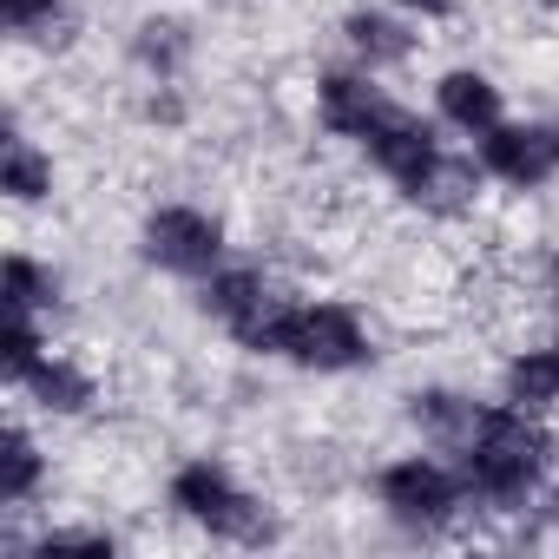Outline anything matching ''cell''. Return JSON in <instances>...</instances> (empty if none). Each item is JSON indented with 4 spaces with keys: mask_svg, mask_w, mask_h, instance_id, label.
Listing matches in <instances>:
<instances>
[{
    "mask_svg": "<svg viewBox=\"0 0 559 559\" xmlns=\"http://www.w3.org/2000/svg\"><path fill=\"white\" fill-rule=\"evenodd\" d=\"M243 349H284L297 356L304 369H349L369 356L362 343V323L336 304H310V310H284V304H270L250 330H243Z\"/></svg>",
    "mask_w": 559,
    "mask_h": 559,
    "instance_id": "6da1fadb",
    "label": "cell"
},
{
    "mask_svg": "<svg viewBox=\"0 0 559 559\" xmlns=\"http://www.w3.org/2000/svg\"><path fill=\"white\" fill-rule=\"evenodd\" d=\"M546 467V435L520 408H480V428L467 441V487L480 500H520Z\"/></svg>",
    "mask_w": 559,
    "mask_h": 559,
    "instance_id": "7a4b0ae2",
    "label": "cell"
},
{
    "mask_svg": "<svg viewBox=\"0 0 559 559\" xmlns=\"http://www.w3.org/2000/svg\"><path fill=\"white\" fill-rule=\"evenodd\" d=\"M171 500H178L191 520H204L211 533H230V539H263V513H257V500H243L217 461H191V467L171 480Z\"/></svg>",
    "mask_w": 559,
    "mask_h": 559,
    "instance_id": "3957f363",
    "label": "cell"
},
{
    "mask_svg": "<svg viewBox=\"0 0 559 559\" xmlns=\"http://www.w3.org/2000/svg\"><path fill=\"white\" fill-rule=\"evenodd\" d=\"M362 145L376 152V165H382V171H389L402 191H415V198H421V191H435V178H441L435 132H428L421 119H408L402 106H395V112H389V119H382V126H376Z\"/></svg>",
    "mask_w": 559,
    "mask_h": 559,
    "instance_id": "277c9868",
    "label": "cell"
},
{
    "mask_svg": "<svg viewBox=\"0 0 559 559\" xmlns=\"http://www.w3.org/2000/svg\"><path fill=\"white\" fill-rule=\"evenodd\" d=\"M217 250H224V237L204 211L171 204V211H152V224H145V257L178 270V276H204L217 263Z\"/></svg>",
    "mask_w": 559,
    "mask_h": 559,
    "instance_id": "5b68a950",
    "label": "cell"
},
{
    "mask_svg": "<svg viewBox=\"0 0 559 559\" xmlns=\"http://www.w3.org/2000/svg\"><path fill=\"white\" fill-rule=\"evenodd\" d=\"M480 158L487 171H500L507 185H546L559 171V132L552 126H487L480 132Z\"/></svg>",
    "mask_w": 559,
    "mask_h": 559,
    "instance_id": "8992f818",
    "label": "cell"
},
{
    "mask_svg": "<svg viewBox=\"0 0 559 559\" xmlns=\"http://www.w3.org/2000/svg\"><path fill=\"white\" fill-rule=\"evenodd\" d=\"M454 474L448 467H435V461H395L389 474H382V500L402 513V520H448L454 513Z\"/></svg>",
    "mask_w": 559,
    "mask_h": 559,
    "instance_id": "52a82bcc",
    "label": "cell"
},
{
    "mask_svg": "<svg viewBox=\"0 0 559 559\" xmlns=\"http://www.w3.org/2000/svg\"><path fill=\"white\" fill-rule=\"evenodd\" d=\"M317 99H323V126H330V132H343V139H369V132L395 112L369 80H349V73H330Z\"/></svg>",
    "mask_w": 559,
    "mask_h": 559,
    "instance_id": "ba28073f",
    "label": "cell"
},
{
    "mask_svg": "<svg viewBox=\"0 0 559 559\" xmlns=\"http://www.w3.org/2000/svg\"><path fill=\"white\" fill-rule=\"evenodd\" d=\"M204 310H217L237 336L270 310V290H263V276L257 270H224V276H211L204 284Z\"/></svg>",
    "mask_w": 559,
    "mask_h": 559,
    "instance_id": "9c48e42d",
    "label": "cell"
},
{
    "mask_svg": "<svg viewBox=\"0 0 559 559\" xmlns=\"http://www.w3.org/2000/svg\"><path fill=\"white\" fill-rule=\"evenodd\" d=\"M441 112H448L461 132H487V126H500V93H493V80H480V73H448V80H441Z\"/></svg>",
    "mask_w": 559,
    "mask_h": 559,
    "instance_id": "30bf717a",
    "label": "cell"
},
{
    "mask_svg": "<svg viewBox=\"0 0 559 559\" xmlns=\"http://www.w3.org/2000/svg\"><path fill=\"white\" fill-rule=\"evenodd\" d=\"M415 421L428 428V441L467 454V441H474V428H480V408L461 402V395H421V402H415Z\"/></svg>",
    "mask_w": 559,
    "mask_h": 559,
    "instance_id": "8fae6325",
    "label": "cell"
},
{
    "mask_svg": "<svg viewBox=\"0 0 559 559\" xmlns=\"http://www.w3.org/2000/svg\"><path fill=\"white\" fill-rule=\"evenodd\" d=\"M507 395H513L520 408L559 402V343H552V349H526V356H513V369H507Z\"/></svg>",
    "mask_w": 559,
    "mask_h": 559,
    "instance_id": "7c38bea8",
    "label": "cell"
},
{
    "mask_svg": "<svg viewBox=\"0 0 559 559\" xmlns=\"http://www.w3.org/2000/svg\"><path fill=\"white\" fill-rule=\"evenodd\" d=\"M0 185H8L14 198H40L53 185V165L27 145V139H8V152H0Z\"/></svg>",
    "mask_w": 559,
    "mask_h": 559,
    "instance_id": "4fadbf2b",
    "label": "cell"
},
{
    "mask_svg": "<svg viewBox=\"0 0 559 559\" xmlns=\"http://www.w3.org/2000/svg\"><path fill=\"white\" fill-rule=\"evenodd\" d=\"M27 382H34V395H40L47 408H60V415H73V408L93 402V382H86L80 369H67V362H40Z\"/></svg>",
    "mask_w": 559,
    "mask_h": 559,
    "instance_id": "5bb4252c",
    "label": "cell"
},
{
    "mask_svg": "<svg viewBox=\"0 0 559 559\" xmlns=\"http://www.w3.org/2000/svg\"><path fill=\"white\" fill-rule=\"evenodd\" d=\"M349 40H356L369 60H408V47H415L395 21H376V14H356V21H349Z\"/></svg>",
    "mask_w": 559,
    "mask_h": 559,
    "instance_id": "9a60e30c",
    "label": "cell"
},
{
    "mask_svg": "<svg viewBox=\"0 0 559 559\" xmlns=\"http://www.w3.org/2000/svg\"><path fill=\"white\" fill-rule=\"evenodd\" d=\"M34 480H40V454L21 428H8V487H0V500H27Z\"/></svg>",
    "mask_w": 559,
    "mask_h": 559,
    "instance_id": "2e32d148",
    "label": "cell"
},
{
    "mask_svg": "<svg viewBox=\"0 0 559 559\" xmlns=\"http://www.w3.org/2000/svg\"><path fill=\"white\" fill-rule=\"evenodd\" d=\"M40 362H47V356H40V330H34V317H27V310H14V330H8V376H14V382H27Z\"/></svg>",
    "mask_w": 559,
    "mask_h": 559,
    "instance_id": "e0dca14e",
    "label": "cell"
},
{
    "mask_svg": "<svg viewBox=\"0 0 559 559\" xmlns=\"http://www.w3.org/2000/svg\"><path fill=\"white\" fill-rule=\"evenodd\" d=\"M47 290V276L27 263V257H8V310H34Z\"/></svg>",
    "mask_w": 559,
    "mask_h": 559,
    "instance_id": "ac0fdd59",
    "label": "cell"
},
{
    "mask_svg": "<svg viewBox=\"0 0 559 559\" xmlns=\"http://www.w3.org/2000/svg\"><path fill=\"white\" fill-rule=\"evenodd\" d=\"M0 14H8L14 34H27V27H40V21L60 14V0H0Z\"/></svg>",
    "mask_w": 559,
    "mask_h": 559,
    "instance_id": "d6986e66",
    "label": "cell"
},
{
    "mask_svg": "<svg viewBox=\"0 0 559 559\" xmlns=\"http://www.w3.org/2000/svg\"><path fill=\"white\" fill-rule=\"evenodd\" d=\"M402 8H415V14H454V0H402Z\"/></svg>",
    "mask_w": 559,
    "mask_h": 559,
    "instance_id": "ffe728a7",
    "label": "cell"
}]
</instances>
